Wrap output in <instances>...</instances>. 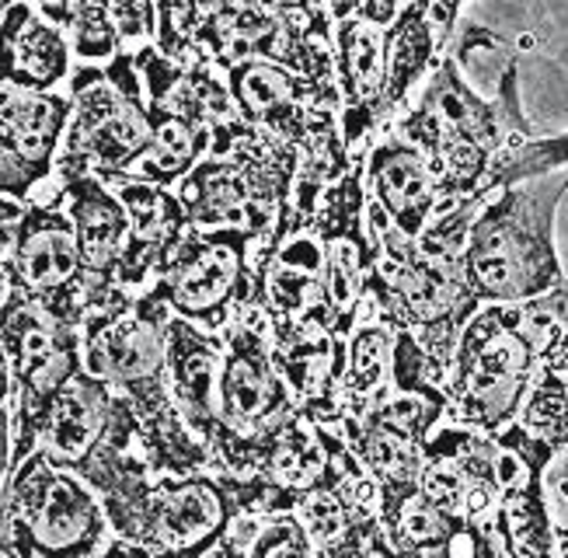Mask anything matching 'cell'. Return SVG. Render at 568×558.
Instances as JSON below:
<instances>
[{
	"label": "cell",
	"mask_w": 568,
	"mask_h": 558,
	"mask_svg": "<svg viewBox=\"0 0 568 558\" xmlns=\"http://www.w3.org/2000/svg\"><path fill=\"white\" fill-rule=\"evenodd\" d=\"M67 32L39 8L14 0L0 21V84L21 91H60L73 78Z\"/></svg>",
	"instance_id": "obj_22"
},
{
	"label": "cell",
	"mask_w": 568,
	"mask_h": 558,
	"mask_svg": "<svg viewBox=\"0 0 568 558\" xmlns=\"http://www.w3.org/2000/svg\"><path fill=\"white\" fill-rule=\"evenodd\" d=\"M447 419V402L426 395H387L363 416L342 419L345 444L377 481L381 503L415 489L433 429Z\"/></svg>",
	"instance_id": "obj_13"
},
{
	"label": "cell",
	"mask_w": 568,
	"mask_h": 558,
	"mask_svg": "<svg viewBox=\"0 0 568 558\" xmlns=\"http://www.w3.org/2000/svg\"><path fill=\"white\" fill-rule=\"evenodd\" d=\"M67 119V91H21L0 84V196L32 203L36 192L57 175Z\"/></svg>",
	"instance_id": "obj_17"
},
{
	"label": "cell",
	"mask_w": 568,
	"mask_h": 558,
	"mask_svg": "<svg viewBox=\"0 0 568 558\" xmlns=\"http://www.w3.org/2000/svg\"><path fill=\"white\" fill-rule=\"evenodd\" d=\"M14 402V374H11V359L8 349L0 343V412H8Z\"/></svg>",
	"instance_id": "obj_34"
},
{
	"label": "cell",
	"mask_w": 568,
	"mask_h": 558,
	"mask_svg": "<svg viewBox=\"0 0 568 558\" xmlns=\"http://www.w3.org/2000/svg\"><path fill=\"white\" fill-rule=\"evenodd\" d=\"M317 234L325 245V290L335 318V332L349 338L353 325L366 307L369 276H374V241L366 227V189H363V154L356 164L335 179L317 200Z\"/></svg>",
	"instance_id": "obj_14"
},
{
	"label": "cell",
	"mask_w": 568,
	"mask_h": 558,
	"mask_svg": "<svg viewBox=\"0 0 568 558\" xmlns=\"http://www.w3.org/2000/svg\"><path fill=\"white\" fill-rule=\"evenodd\" d=\"M11 290L32 297L60 322L81 328L84 314L91 311V286L81 262L73 221L63 210V200H32L24 203L18 221V234L11 255L4 258Z\"/></svg>",
	"instance_id": "obj_11"
},
{
	"label": "cell",
	"mask_w": 568,
	"mask_h": 558,
	"mask_svg": "<svg viewBox=\"0 0 568 558\" xmlns=\"http://www.w3.org/2000/svg\"><path fill=\"white\" fill-rule=\"evenodd\" d=\"M568 168L513 182L481 203L464 241V276L478 304H527L568 286L555 245V216Z\"/></svg>",
	"instance_id": "obj_2"
},
{
	"label": "cell",
	"mask_w": 568,
	"mask_h": 558,
	"mask_svg": "<svg viewBox=\"0 0 568 558\" xmlns=\"http://www.w3.org/2000/svg\"><path fill=\"white\" fill-rule=\"evenodd\" d=\"M551 294L527 304H481L460 328L447 374V419L496 436L516 423L540 367Z\"/></svg>",
	"instance_id": "obj_3"
},
{
	"label": "cell",
	"mask_w": 568,
	"mask_h": 558,
	"mask_svg": "<svg viewBox=\"0 0 568 558\" xmlns=\"http://www.w3.org/2000/svg\"><path fill=\"white\" fill-rule=\"evenodd\" d=\"M317 558H398V551H394L387 538L381 514H369V517L349 520V527H345L338 538L321 545Z\"/></svg>",
	"instance_id": "obj_29"
},
{
	"label": "cell",
	"mask_w": 568,
	"mask_h": 558,
	"mask_svg": "<svg viewBox=\"0 0 568 558\" xmlns=\"http://www.w3.org/2000/svg\"><path fill=\"white\" fill-rule=\"evenodd\" d=\"M115 408V392L105 384L81 371L73 377L60 398L53 402L39 436V450L53 460V465L67 471H81L94 447L102 444Z\"/></svg>",
	"instance_id": "obj_24"
},
{
	"label": "cell",
	"mask_w": 568,
	"mask_h": 558,
	"mask_svg": "<svg viewBox=\"0 0 568 558\" xmlns=\"http://www.w3.org/2000/svg\"><path fill=\"white\" fill-rule=\"evenodd\" d=\"M70 119L57 154V182L67 179H126L151 148V109H146L136 57L122 53L105 67H73L67 81Z\"/></svg>",
	"instance_id": "obj_7"
},
{
	"label": "cell",
	"mask_w": 568,
	"mask_h": 558,
	"mask_svg": "<svg viewBox=\"0 0 568 558\" xmlns=\"http://www.w3.org/2000/svg\"><path fill=\"white\" fill-rule=\"evenodd\" d=\"M509 450L496 436L443 419L426 440L423 493L460 520H491L506 489Z\"/></svg>",
	"instance_id": "obj_15"
},
{
	"label": "cell",
	"mask_w": 568,
	"mask_h": 558,
	"mask_svg": "<svg viewBox=\"0 0 568 558\" xmlns=\"http://www.w3.org/2000/svg\"><path fill=\"white\" fill-rule=\"evenodd\" d=\"M115 196L130 213V237L119 265V286L140 294L151 286L161 258L175 248V241L189 231V216L175 189L136 182V179H112Z\"/></svg>",
	"instance_id": "obj_20"
},
{
	"label": "cell",
	"mask_w": 568,
	"mask_h": 558,
	"mask_svg": "<svg viewBox=\"0 0 568 558\" xmlns=\"http://www.w3.org/2000/svg\"><path fill=\"white\" fill-rule=\"evenodd\" d=\"M49 18L67 32L73 60L84 67H105L158 39L154 0H60Z\"/></svg>",
	"instance_id": "obj_21"
},
{
	"label": "cell",
	"mask_w": 568,
	"mask_h": 558,
	"mask_svg": "<svg viewBox=\"0 0 568 558\" xmlns=\"http://www.w3.org/2000/svg\"><path fill=\"white\" fill-rule=\"evenodd\" d=\"M11 297V280H8V270L4 262H0V307H4V301Z\"/></svg>",
	"instance_id": "obj_36"
},
{
	"label": "cell",
	"mask_w": 568,
	"mask_h": 558,
	"mask_svg": "<svg viewBox=\"0 0 568 558\" xmlns=\"http://www.w3.org/2000/svg\"><path fill=\"white\" fill-rule=\"evenodd\" d=\"M359 4H363V0H328V11H332V18L338 21V18H345V14H353Z\"/></svg>",
	"instance_id": "obj_35"
},
{
	"label": "cell",
	"mask_w": 568,
	"mask_h": 558,
	"mask_svg": "<svg viewBox=\"0 0 568 558\" xmlns=\"http://www.w3.org/2000/svg\"><path fill=\"white\" fill-rule=\"evenodd\" d=\"M24 4H32V8H39V11H42V14L49 18V14H53V11L60 8V0H24Z\"/></svg>",
	"instance_id": "obj_37"
},
{
	"label": "cell",
	"mask_w": 568,
	"mask_h": 558,
	"mask_svg": "<svg viewBox=\"0 0 568 558\" xmlns=\"http://www.w3.org/2000/svg\"><path fill=\"white\" fill-rule=\"evenodd\" d=\"M206 558H237V555H234V548H231V545H227V538H224V541H220Z\"/></svg>",
	"instance_id": "obj_38"
},
{
	"label": "cell",
	"mask_w": 568,
	"mask_h": 558,
	"mask_svg": "<svg viewBox=\"0 0 568 558\" xmlns=\"http://www.w3.org/2000/svg\"><path fill=\"white\" fill-rule=\"evenodd\" d=\"M558 548H561V558H568V541H561Z\"/></svg>",
	"instance_id": "obj_40"
},
{
	"label": "cell",
	"mask_w": 568,
	"mask_h": 558,
	"mask_svg": "<svg viewBox=\"0 0 568 558\" xmlns=\"http://www.w3.org/2000/svg\"><path fill=\"white\" fill-rule=\"evenodd\" d=\"M24 213V203H14V200H4L0 196V262L11 255V245H14V234H18V221Z\"/></svg>",
	"instance_id": "obj_32"
},
{
	"label": "cell",
	"mask_w": 568,
	"mask_h": 558,
	"mask_svg": "<svg viewBox=\"0 0 568 558\" xmlns=\"http://www.w3.org/2000/svg\"><path fill=\"white\" fill-rule=\"evenodd\" d=\"M265 4L301 35L317 39V42H332L335 18L328 11V0H265Z\"/></svg>",
	"instance_id": "obj_30"
},
{
	"label": "cell",
	"mask_w": 568,
	"mask_h": 558,
	"mask_svg": "<svg viewBox=\"0 0 568 558\" xmlns=\"http://www.w3.org/2000/svg\"><path fill=\"white\" fill-rule=\"evenodd\" d=\"M220 338H224V359L216 377V429L210 454L216 471L252 478L265 444L301 412V402L280 371L273 325L255 301L234 314Z\"/></svg>",
	"instance_id": "obj_6"
},
{
	"label": "cell",
	"mask_w": 568,
	"mask_h": 558,
	"mask_svg": "<svg viewBox=\"0 0 568 558\" xmlns=\"http://www.w3.org/2000/svg\"><path fill=\"white\" fill-rule=\"evenodd\" d=\"M366 227L377 252L366 304L387 325L408 328L439 367L450 374L460 328L481 307L464 276V252L405 237L369 200Z\"/></svg>",
	"instance_id": "obj_4"
},
{
	"label": "cell",
	"mask_w": 568,
	"mask_h": 558,
	"mask_svg": "<svg viewBox=\"0 0 568 558\" xmlns=\"http://www.w3.org/2000/svg\"><path fill=\"white\" fill-rule=\"evenodd\" d=\"M53 192L63 200V210L73 221V234H78L81 262L91 286V307H94L105 297H112L115 290H122L119 265L130 237V213L115 196V189L94 175L57 182Z\"/></svg>",
	"instance_id": "obj_19"
},
{
	"label": "cell",
	"mask_w": 568,
	"mask_h": 558,
	"mask_svg": "<svg viewBox=\"0 0 568 558\" xmlns=\"http://www.w3.org/2000/svg\"><path fill=\"white\" fill-rule=\"evenodd\" d=\"M258 241L241 231L192 227L175 241L154 270L146 297L164 304L175 318L206 332H224L234 314L255 297L252 262Z\"/></svg>",
	"instance_id": "obj_9"
},
{
	"label": "cell",
	"mask_w": 568,
	"mask_h": 558,
	"mask_svg": "<svg viewBox=\"0 0 568 558\" xmlns=\"http://www.w3.org/2000/svg\"><path fill=\"white\" fill-rule=\"evenodd\" d=\"M220 0H154L158 11V39L154 45L179 63L200 60V32L206 29L210 14L216 11Z\"/></svg>",
	"instance_id": "obj_28"
},
{
	"label": "cell",
	"mask_w": 568,
	"mask_h": 558,
	"mask_svg": "<svg viewBox=\"0 0 568 558\" xmlns=\"http://www.w3.org/2000/svg\"><path fill=\"white\" fill-rule=\"evenodd\" d=\"M224 338L171 314L168 322V392L185 426L210 447L216 429V377Z\"/></svg>",
	"instance_id": "obj_23"
},
{
	"label": "cell",
	"mask_w": 568,
	"mask_h": 558,
	"mask_svg": "<svg viewBox=\"0 0 568 558\" xmlns=\"http://www.w3.org/2000/svg\"><path fill=\"white\" fill-rule=\"evenodd\" d=\"M429 4H433V26H436L439 39L454 45V35L460 29V11L467 0H429Z\"/></svg>",
	"instance_id": "obj_31"
},
{
	"label": "cell",
	"mask_w": 568,
	"mask_h": 558,
	"mask_svg": "<svg viewBox=\"0 0 568 558\" xmlns=\"http://www.w3.org/2000/svg\"><path fill=\"white\" fill-rule=\"evenodd\" d=\"M11 4H14V0H0V21H4V14L11 11Z\"/></svg>",
	"instance_id": "obj_39"
},
{
	"label": "cell",
	"mask_w": 568,
	"mask_h": 558,
	"mask_svg": "<svg viewBox=\"0 0 568 558\" xmlns=\"http://www.w3.org/2000/svg\"><path fill=\"white\" fill-rule=\"evenodd\" d=\"M109 538L98 493L42 450L24 457L0 489V555L91 558Z\"/></svg>",
	"instance_id": "obj_8"
},
{
	"label": "cell",
	"mask_w": 568,
	"mask_h": 558,
	"mask_svg": "<svg viewBox=\"0 0 568 558\" xmlns=\"http://www.w3.org/2000/svg\"><path fill=\"white\" fill-rule=\"evenodd\" d=\"M304 154L293 143L244 119H231L210 143V154L175 185L192 227L241 231L262 241L293 196Z\"/></svg>",
	"instance_id": "obj_5"
},
{
	"label": "cell",
	"mask_w": 568,
	"mask_h": 558,
	"mask_svg": "<svg viewBox=\"0 0 568 558\" xmlns=\"http://www.w3.org/2000/svg\"><path fill=\"white\" fill-rule=\"evenodd\" d=\"M0 343L8 349L14 374V468L32 450H39V436L45 416L63 387L84 371L81 328L60 322L32 297L11 290L0 307Z\"/></svg>",
	"instance_id": "obj_10"
},
{
	"label": "cell",
	"mask_w": 568,
	"mask_h": 558,
	"mask_svg": "<svg viewBox=\"0 0 568 558\" xmlns=\"http://www.w3.org/2000/svg\"><path fill=\"white\" fill-rule=\"evenodd\" d=\"M363 189L366 200L405 237L415 241L443 210L439 182L429 158L390 126L363 151Z\"/></svg>",
	"instance_id": "obj_18"
},
{
	"label": "cell",
	"mask_w": 568,
	"mask_h": 558,
	"mask_svg": "<svg viewBox=\"0 0 568 558\" xmlns=\"http://www.w3.org/2000/svg\"><path fill=\"white\" fill-rule=\"evenodd\" d=\"M237 558H317V545L296 509L280 514H244L227 530Z\"/></svg>",
	"instance_id": "obj_27"
},
{
	"label": "cell",
	"mask_w": 568,
	"mask_h": 558,
	"mask_svg": "<svg viewBox=\"0 0 568 558\" xmlns=\"http://www.w3.org/2000/svg\"><path fill=\"white\" fill-rule=\"evenodd\" d=\"M390 346H394V325H387L374 307H363L359 322L345 338V367L338 377V419L363 416L374 408L390 387Z\"/></svg>",
	"instance_id": "obj_26"
},
{
	"label": "cell",
	"mask_w": 568,
	"mask_h": 558,
	"mask_svg": "<svg viewBox=\"0 0 568 558\" xmlns=\"http://www.w3.org/2000/svg\"><path fill=\"white\" fill-rule=\"evenodd\" d=\"M408 0H363L335 21L332 53L342 102V143L359 158L387 126V29Z\"/></svg>",
	"instance_id": "obj_12"
},
{
	"label": "cell",
	"mask_w": 568,
	"mask_h": 558,
	"mask_svg": "<svg viewBox=\"0 0 568 558\" xmlns=\"http://www.w3.org/2000/svg\"><path fill=\"white\" fill-rule=\"evenodd\" d=\"M450 53V45L439 39L433 26L429 0H408L398 18L387 29V119L394 123L415 91L426 84L436 63Z\"/></svg>",
	"instance_id": "obj_25"
},
{
	"label": "cell",
	"mask_w": 568,
	"mask_h": 558,
	"mask_svg": "<svg viewBox=\"0 0 568 558\" xmlns=\"http://www.w3.org/2000/svg\"><path fill=\"white\" fill-rule=\"evenodd\" d=\"M390 130L429 158L443 210L464 200H488L491 164L534 136L520 105V60L509 53L496 94H481L464 78V63L450 50Z\"/></svg>",
	"instance_id": "obj_1"
},
{
	"label": "cell",
	"mask_w": 568,
	"mask_h": 558,
	"mask_svg": "<svg viewBox=\"0 0 568 558\" xmlns=\"http://www.w3.org/2000/svg\"><path fill=\"white\" fill-rule=\"evenodd\" d=\"M11 471H14V416L8 408L0 412V489H4Z\"/></svg>",
	"instance_id": "obj_33"
},
{
	"label": "cell",
	"mask_w": 568,
	"mask_h": 558,
	"mask_svg": "<svg viewBox=\"0 0 568 558\" xmlns=\"http://www.w3.org/2000/svg\"><path fill=\"white\" fill-rule=\"evenodd\" d=\"M195 50H200V60L213 63L220 74L234 63L273 60L307 78L335 81L332 42H317L290 29L265 0H220Z\"/></svg>",
	"instance_id": "obj_16"
}]
</instances>
